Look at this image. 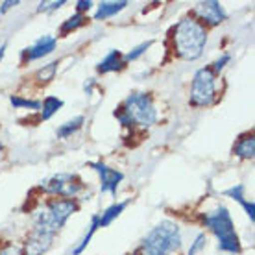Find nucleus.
<instances>
[{
  "mask_svg": "<svg viewBox=\"0 0 255 255\" xmlns=\"http://www.w3.org/2000/svg\"><path fill=\"white\" fill-rule=\"evenodd\" d=\"M205 43H207V30L202 22L191 17L179 20L174 30V46L179 58L187 61L198 59L204 54Z\"/></svg>",
  "mask_w": 255,
  "mask_h": 255,
  "instance_id": "nucleus-1",
  "label": "nucleus"
},
{
  "mask_svg": "<svg viewBox=\"0 0 255 255\" xmlns=\"http://www.w3.org/2000/svg\"><path fill=\"white\" fill-rule=\"evenodd\" d=\"M181 248V230L172 220H163L148 233L137 255H172Z\"/></svg>",
  "mask_w": 255,
  "mask_h": 255,
  "instance_id": "nucleus-2",
  "label": "nucleus"
},
{
  "mask_svg": "<svg viewBox=\"0 0 255 255\" xmlns=\"http://www.w3.org/2000/svg\"><path fill=\"white\" fill-rule=\"evenodd\" d=\"M117 121L122 126H137L150 128L157 121V109L153 106L152 96L146 93H133L124 100L122 108L115 111Z\"/></svg>",
  "mask_w": 255,
  "mask_h": 255,
  "instance_id": "nucleus-3",
  "label": "nucleus"
},
{
  "mask_svg": "<svg viewBox=\"0 0 255 255\" xmlns=\"http://www.w3.org/2000/svg\"><path fill=\"white\" fill-rule=\"evenodd\" d=\"M202 220H204L205 228H209L211 233L217 237L218 250L233 255L241 254V243H239V237H237L235 224H233L230 211L224 205H218L215 211L205 213Z\"/></svg>",
  "mask_w": 255,
  "mask_h": 255,
  "instance_id": "nucleus-4",
  "label": "nucleus"
},
{
  "mask_svg": "<svg viewBox=\"0 0 255 255\" xmlns=\"http://www.w3.org/2000/svg\"><path fill=\"white\" fill-rule=\"evenodd\" d=\"M217 98V74L211 67L196 70L191 85V104L194 108H207Z\"/></svg>",
  "mask_w": 255,
  "mask_h": 255,
  "instance_id": "nucleus-5",
  "label": "nucleus"
},
{
  "mask_svg": "<svg viewBox=\"0 0 255 255\" xmlns=\"http://www.w3.org/2000/svg\"><path fill=\"white\" fill-rule=\"evenodd\" d=\"M41 189L48 192V194H56V196L65 198V200H72V198H76L82 192L83 183L74 174L59 172L50 176L48 179H45L41 183Z\"/></svg>",
  "mask_w": 255,
  "mask_h": 255,
  "instance_id": "nucleus-6",
  "label": "nucleus"
},
{
  "mask_svg": "<svg viewBox=\"0 0 255 255\" xmlns=\"http://www.w3.org/2000/svg\"><path fill=\"white\" fill-rule=\"evenodd\" d=\"M93 168H95L98 176H100V191L109 192L111 196H117V189H119V183L124 179V174L117 168H111L102 161H96V163H89Z\"/></svg>",
  "mask_w": 255,
  "mask_h": 255,
  "instance_id": "nucleus-7",
  "label": "nucleus"
},
{
  "mask_svg": "<svg viewBox=\"0 0 255 255\" xmlns=\"http://www.w3.org/2000/svg\"><path fill=\"white\" fill-rule=\"evenodd\" d=\"M194 13L204 20L205 24H209V26L222 24L224 20L228 19V13L224 11L222 4L217 2V0H207V2H200V4H196Z\"/></svg>",
  "mask_w": 255,
  "mask_h": 255,
  "instance_id": "nucleus-8",
  "label": "nucleus"
},
{
  "mask_svg": "<svg viewBox=\"0 0 255 255\" xmlns=\"http://www.w3.org/2000/svg\"><path fill=\"white\" fill-rule=\"evenodd\" d=\"M58 45V39L52 37V35H43V37H39L32 46H28L24 50V56L28 61H35V59H41L52 54L54 48Z\"/></svg>",
  "mask_w": 255,
  "mask_h": 255,
  "instance_id": "nucleus-9",
  "label": "nucleus"
},
{
  "mask_svg": "<svg viewBox=\"0 0 255 255\" xmlns=\"http://www.w3.org/2000/svg\"><path fill=\"white\" fill-rule=\"evenodd\" d=\"M52 241H54V237L43 235L39 231H30L22 252H24V255H43L50 250Z\"/></svg>",
  "mask_w": 255,
  "mask_h": 255,
  "instance_id": "nucleus-10",
  "label": "nucleus"
},
{
  "mask_svg": "<svg viewBox=\"0 0 255 255\" xmlns=\"http://www.w3.org/2000/svg\"><path fill=\"white\" fill-rule=\"evenodd\" d=\"M124 58H122V52L121 50H111L106 56V58L98 63L96 70L100 72V74H108V72H119V70L124 69Z\"/></svg>",
  "mask_w": 255,
  "mask_h": 255,
  "instance_id": "nucleus-11",
  "label": "nucleus"
},
{
  "mask_svg": "<svg viewBox=\"0 0 255 255\" xmlns=\"http://www.w3.org/2000/svg\"><path fill=\"white\" fill-rule=\"evenodd\" d=\"M224 194L233 198V200H237V202L244 207V211H246V215L250 217V220H254L255 218V205H254V202H248V200L244 198V185L237 183V185H233L231 189H226Z\"/></svg>",
  "mask_w": 255,
  "mask_h": 255,
  "instance_id": "nucleus-12",
  "label": "nucleus"
},
{
  "mask_svg": "<svg viewBox=\"0 0 255 255\" xmlns=\"http://www.w3.org/2000/svg\"><path fill=\"white\" fill-rule=\"evenodd\" d=\"M126 6H128L126 0H122V2H100V6H98V9L95 13V20L109 19V17L117 15L119 11H122Z\"/></svg>",
  "mask_w": 255,
  "mask_h": 255,
  "instance_id": "nucleus-13",
  "label": "nucleus"
},
{
  "mask_svg": "<svg viewBox=\"0 0 255 255\" xmlns=\"http://www.w3.org/2000/svg\"><path fill=\"white\" fill-rule=\"evenodd\" d=\"M126 207H128V202H119V204L109 205L102 215H98V228H108L115 218L121 217V213L126 209Z\"/></svg>",
  "mask_w": 255,
  "mask_h": 255,
  "instance_id": "nucleus-14",
  "label": "nucleus"
},
{
  "mask_svg": "<svg viewBox=\"0 0 255 255\" xmlns=\"http://www.w3.org/2000/svg\"><path fill=\"white\" fill-rule=\"evenodd\" d=\"M235 155H237V157H241V159H254V155H255V139H254V135L244 137V139H241L239 142H237Z\"/></svg>",
  "mask_w": 255,
  "mask_h": 255,
  "instance_id": "nucleus-15",
  "label": "nucleus"
},
{
  "mask_svg": "<svg viewBox=\"0 0 255 255\" xmlns=\"http://www.w3.org/2000/svg\"><path fill=\"white\" fill-rule=\"evenodd\" d=\"M83 122H85V119H83L82 115L74 117L72 121H67L65 124H61V126L58 128V137L67 139V137H70L72 133H76L78 129L83 126Z\"/></svg>",
  "mask_w": 255,
  "mask_h": 255,
  "instance_id": "nucleus-16",
  "label": "nucleus"
},
{
  "mask_svg": "<svg viewBox=\"0 0 255 255\" xmlns=\"http://www.w3.org/2000/svg\"><path fill=\"white\" fill-rule=\"evenodd\" d=\"M41 108H43V121H48V119H52L59 109L63 108V100H59L56 96H46Z\"/></svg>",
  "mask_w": 255,
  "mask_h": 255,
  "instance_id": "nucleus-17",
  "label": "nucleus"
},
{
  "mask_svg": "<svg viewBox=\"0 0 255 255\" xmlns=\"http://www.w3.org/2000/svg\"><path fill=\"white\" fill-rule=\"evenodd\" d=\"M85 22H87V17H85L83 13H74L72 17H69V19H67L63 24H61L59 32H61V35H67V33L78 30V28H80V26H83Z\"/></svg>",
  "mask_w": 255,
  "mask_h": 255,
  "instance_id": "nucleus-18",
  "label": "nucleus"
},
{
  "mask_svg": "<svg viewBox=\"0 0 255 255\" xmlns=\"http://www.w3.org/2000/svg\"><path fill=\"white\" fill-rule=\"evenodd\" d=\"M96 230H98V215H95V217L91 218V226H89V231L83 235V239H82V243L78 244L76 248L72 250V255H80L83 252V250L89 246V243H91V239H93V235L96 233Z\"/></svg>",
  "mask_w": 255,
  "mask_h": 255,
  "instance_id": "nucleus-19",
  "label": "nucleus"
},
{
  "mask_svg": "<svg viewBox=\"0 0 255 255\" xmlns=\"http://www.w3.org/2000/svg\"><path fill=\"white\" fill-rule=\"evenodd\" d=\"M152 45H153L152 39H150V41H144V43H140V45H137L131 52H128V54H124V56H122V58H124V63L128 65L129 61H135V59H139L140 56H142V54H144V52H146Z\"/></svg>",
  "mask_w": 255,
  "mask_h": 255,
  "instance_id": "nucleus-20",
  "label": "nucleus"
},
{
  "mask_svg": "<svg viewBox=\"0 0 255 255\" xmlns=\"http://www.w3.org/2000/svg\"><path fill=\"white\" fill-rule=\"evenodd\" d=\"M56 70H58V63L56 61H52V63L45 65L43 69L37 72V80L41 83H46V82H50V80H54V76H56Z\"/></svg>",
  "mask_w": 255,
  "mask_h": 255,
  "instance_id": "nucleus-21",
  "label": "nucleus"
},
{
  "mask_svg": "<svg viewBox=\"0 0 255 255\" xmlns=\"http://www.w3.org/2000/svg\"><path fill=\"white\" fill-rule=\"evenodd\" d=\"M9 102H11L13 108H26V109H39L41 108V102L37 100H26V98H20V96H11L9 98Z\"/></svg>",
  "mask_w": 255,
  "mask_h": 255,
  "instance_id": "nucleus-22",
  "label": "nucleus"
},
{
  "mask_svg": "<svg viewBox=\"0 0 255 255\" xmlns=\"http://www.w3.org/2000/svg\"><path fill=\"white\" fill-rule=\"evenodd\" d=\"M205 243H207L205 233H198L196 239H194V243L191 244V248H189V254H187V255H198L202 250L205 248Z\"/></svg>",
  "mask_w": 255,
  "mask_h": 255,
  "instance_id": "nucleus-23",
  "label": "nucleus"
},
{
  "mask_svg": "<svg viewBox=\"0 0 255 255\" xmlns=\"http://www.w3.org/2000/svg\"><path fill=\"white\" fill-rule=\"evenodd\" d=\"M65 6V0H52V2H39L37 11L39 13H46V11H56L59 7Z\"/></svg>",
  "mask_w": 255,
  "mask_h": 255,
  "instance_id": "nucleus-24",
  "label": "nucleus"
},
{
  "mask_svg": "<svg viewBox=\"0 0 255 255\" xmlns=\"http://www.w3.org/2000/svg\"><path fill=\"white\" fill-rule=\"evenodd\" d=\"M230 59H231L230 54H224L222 58H218L217 61L213 63V67H211V69H213V72H215V74H218V72H220V70H222L226 65L230 63Z\"/></svg>",
  "mask_w": 255,
  "mask_h": 255,
  "instance_id": "nucleus-25",
  "label": "nucleus"
},
{
  "mask_svg": "<svg viewBox=\"0 0 255 255\" xmlns=\"http://www.w3.org/2000/svg\"><path fill=\"white\" fill-rule=\"evenodd\" d=\"M91 7H93V2L91 0H80L76 4V9L78 13H82V11H89Z\"/></svg>",
  "mask_w": 255,
  "mask_h": 255,
  "instance_id": "nucleus-26",
  "label": "nucleus"
},
{
  "mask_svg": "<svg viewBox=\"0 0 255 255\" xmlns=\"http://www.w3.org/2000/svg\"><path fill=\"white\" fill-rule=\"evenodd\" d=\"M15 6H19V0H6V2H2V6H0V13L9 11V9Z\"/></svg>",
  "mask_w": 255,
  "mask_h": 255,
  "instance_id": "nucleus-27",
  "label": "nucleus"
},
{
  "mask_svg": "<svg viewBox=\"0 0 255 255\" xmlns=\"http://www.w3.org/2000/svg\"><path fill=\"white\" fill-rule=\"evenodd\" d=\"M0 255H20V248H17V246H6V248L0 252Z\"/></svg>",
  "mask_w": 255,
  "mask_h": 255,
  "instance_id": "nucleus-28",
  "label": "nucleus"
},
{
  "mask_svg": "<svg viewBox=\"0 0 255 255\" xmlns=\"http://www.w3.org/2000/svg\"><path fill=\"white\" fill-rule=\"evenodd\" d=\"M93 87H95V80H89V82H85V85H83V89H85L87 95L93 93Z\"/></svg>",
  "mask_w": 255,
  "mask_h": 255,
  "instance_id": "nucleus-29",
  "label": "nucleus"
},
{
  "mask_svg": "<svg viewBox=\"0 0 255 255\" xmlns=\"http://www.w3.org/2000/svg\"><path fill=\"white\" fill-rule=\"evenodd\" d=\"M6 43H4V45L0 46V61H2V58H4V54H6Z\"/></svg>",
  "mask_w": 255,
  "mask_h": 255,
  "instance_id": "nucleus-30",
  "label": "nucleus"
},
{
  "mask_svg": "<svg viewBox=\"0 0 255 255\" xmlns=\"http://www.w3.org/2000/svg\"><path fill=\"white\" fill-rule=\"evenodd\" d=\"M2 150H4V146H2V144H0V152H2Z\"/></svg>",
  "mask_w": 255,
  "mask_h": 255,
  "instance_id": "nucleus-31",
  "label": "nucleus"
}]
</instances>
